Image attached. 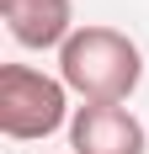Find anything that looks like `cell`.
Listing matches in <instances>:
<instances>
[{
	"instance_id": "obj_1",
	"label": "cell",
	"mask_w": 149,
	"mask_h": 154,
	"mask_svg": "<svg viewBox=\"0 0 149 154\" xmlns=\"http://www.w3.org/2000/svg\"><path fill=\"white\" fill-rule=\"evenodd\" d=\"M59 80L69 85V96H80V106H122L144 80V53L128 32L85 21L59 48Z\"/></svg>"
},
{
	"instance_id": "obj_2",
	"label": "cell",
	"mask_w": 149,
	"mask_h": 154,
	"mask_svg": "<svg viewBox=\"0 0 149 154\" xmlns=\"http://www.w3.org/2000/svg\"><path fill=\"white\" fill-rule=\"evenodd\" d=\"M69 85L59 75H43L32 64H5L0 69V133L16 143L53 138L59 128H69Z\"/></svg>"
},
{
	"instance_id": "obj_3",
	"label": "cell",
	"mask_w": 149,
	"mask_h": 154,
	"mask_svg": "<svg viewBox=\"0 0 149 154\" xmlns=\"http://www.w3.org/2000/svg\"><path fill=\"white\" fill-rule=\"evenodd\" d=\"M69 149L74 154H149V133L128 106H74Z\"/></svg>"
},
{
	"instance_id": "obj_4",
	"label": "cell",
	"mask_w": 149,
	"mask_h": 154,
	"mask_svg": "<svg viewBox=\"0 0 149 154\" xmlns=\"http://www.w3.org/2000/svg\"><path fill=\"white\" fill-rule=\"evenodd\" d=\"M0 21H5V32H11L21 48H32V53H48V48L59 53L74 32H80L74 0H0Z\"/></svg>"
}]
</instances>
